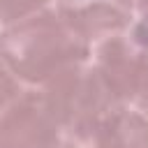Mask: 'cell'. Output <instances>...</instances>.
Segmentation results:
<instances>
[{"label":"cell","mask_w":148,"mask_h":148,"mask_svg":"<svg viewBox=\"0 0 148 148\" xmlns=\"http://www.w3.org/2000/svg\"><path fill=\"white\" fill-rule=\"evenodd\" d=\"M58 16L92 49L95 44L130 32L134 14L118 0H56Z\"/></svg>","instance_id":"4"},{"label":"cell","mask_w":148,"mask_h":148,"mask_svg":"<svg viewBox=\"0 0 148 148\" xmlns=\"http://www.w3.org/2000/svg\"><path fill=\"white\" fill-rule=\"evenodd\" d=\"M118 2H123V5H125L130 12H132V2H134V0H118Z\"/></svg>","instance_id":"11"},{"label":"cell","mask_w":148,"mask_h":148,"mask_svg":"<svg viewBox=\"0 0 148 148\" xmlns=\"http://www.w3.org/2000/svg\"><path fill=\"white\" fill-rule=\"evenodd\" d=\"M39 90L62 125L65 136L95 134L106 113H111L116 106H125L116 102L92 60L74 62L60 69Z\"/></svg>","instance_id":"2"},{"label":"cell","mask_w":148,"mask_h":148,"mask_svg":"<svg viewBox=\"0 0 148 148\" xmlns=\"http://www.w3.org/2000/svg\"><path fill=\"white\" fill-rule=\"evenodd\" d=\"M65 148H97V132L95 134H72V136H65Z\"/></svg>","instance_id":"10"},{"label":"cell","mask_w":148,"mask_h":148,"mask_svg":"<svg viewBox=\"0 0 148 148\" xmlns=\"http://www.w3.org/2000/svg\"><path fill=\"white\" fill-rule=\"evenodd\" d=\"M97 148H148V116L116 106L97 127Z\"/></svg>","instance_id":"5"},{"label":"cell","mask_w":148,"mask_h":148,"mask_svg":"<svg viewBox=\"0 0 148 148\" xmlns=\"http://www.w3.org/2000/svg\"><path fill=\"white\" fill-rule=\"evenodd\" d=\"M90 53L53 7L0 28V56L25 88H42L60 69L90 60Z\"/></svg>","instance_id":"1"},{"label":"cell","mask_w":148,"mask_h":148,"mask_svg":"<svg viewBox=\"0 0 148 148\" xmlns=\"http://www.w3.org/2000/svg\"><path fill=\"white\" fill-rule=\"evenodd\" d=\"M0 148H65V130L39 88H23L0 111Z\"/></svg>","instance_id":"3"},{"label":"cell","mask_w":148,"mask_h":148,"mask_svg":"<svg viewBox=\"0 0 148 148\" xmlns=\"http://www.w3.org/2000/svg\"><path fill=\"white\" fill-rule=\"evenodd\" d=\"M25 86L16 79V74L7 67V62L2 60V56H0V111L23 90Z\"/></svg>","instance_id":"8"},{"label":"cell","mask_w":148,"mask_h":148,"mask_svg":"<svg viewBox=\"0 0 148 148\" xmlns=\"http://www.w3.org/2000/svg\"><path fill=\"white\" fill-rule=\"evenodd\" d=\"M127 106L148 116V46H141V44H139V53H136V65H134Z\"/></svg>","instance_id":"6"},{"label":"cell","mask_w":148,"mask_h":148,"mask_svg":"<svg viewBox=\"0 0 148 148\" xmlns=\"http://www.w3.org/2000/svg\"><path fill=\"white\" fill-rule=\"evenodd\" d=\"M56 0H0V28L14 21H21L35 12L53 7Z\"/></svg>","instance_id":"7"},{"label":"cell","mask_w":148,"mask_h":148,"mask_svg":"<svg viewBox=\"0 0 148 148\" xmlns=\"http://www.w3.org/2000/svg\"><path fill=\"white\" fill-rule=\"evenodd\" d=\"M132 14H134V23L130 28V35L136 44L148 46V0H134Z\"/></svg>","instance_id":"9"}]
</instances>
